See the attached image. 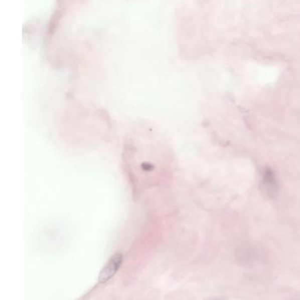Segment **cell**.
<instances>
[{
    "instance_id": "2",
    "label": "cell",
    "mask_w": 300,
    "mask_h": 300,
    "mask_svg": "<svg viewBox=\"0 0 300 300\" xmlns=\"http://www.w3.org/2000/svg\"><path fill=\"white\" fill-rule=\"evenodd\" d=\"M122 254L120 253L114 254L107 261V264L101 269L98 280L101 283L107 282L116 273L120 266L122 265Z\"/></svg>"
},
{
    "instance_id": "3",
    "label": "cell",
    "mask_w": 300,
    "mask_h": 300,
    "mask_svg": "<svg viewBox=\"0 0 300 300\" xmlns=\"http://www.w3.org/2000/svg\"><path fill=\"white\" fill-rule=\"evenodd\" d=\"M236 261L244 267H251L255 263L257 254L250 246H242L239 247L235 254Z\"/></svg>"
},
{
    "instance_id": "1",
    "label": "cell",
    "mask_w": 300,
    "mask_h": 300,
    "mask_svg": "<svg viewBox=\"0 0 300 300\" xmlns=\"http://www.w3.org/2000/svg\"><path fill=\"white\" fill-rule=\"evenodd\" d=\"M261 189L262 193L268 198H275L278 192V181L271 169H265L261 178Z\"/></svg>"
},
{
    "instance_id": "4",
    "label": "cell",
    "mask_w": 300,
    "mask_h": 300,
    "mask_svg": "<svg viewBox=\"0 0 300 300\" xmlns=\"http://www.w3.org/2000/svg\"><path fill=\"white\" fill-rule=\"evenodd\" d=\"M214 300H218V299H214Z\"/></svg>"
}]
</instances>
